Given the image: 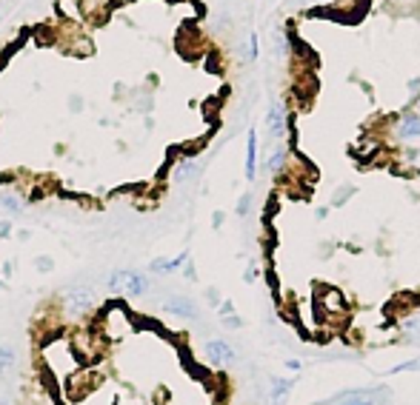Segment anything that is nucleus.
Returning <instances> with one entry per match:
<instances>
[{
  "label": "nucleus",
  "mask_w": 420,
  "mask_h": 405,
  "mask_svg": "<svg viewBox=\"0 0 420 405\" xmlns=\"http://www.w3.org/2000/svg\"><path fill=\"white\" fill-rule=\"evenodd\" d=\"M109 291L117 294V297H143L149 291V277L140 274V272H129V268H117V272L109 274Z\"/></svg>",
  "instance_id": "1"
},
{
  "label": "nucleus",
  "mask_w": 420,
  "mask_h": 405,
  "mask_svg": "<svg viewBox=\"0 0 420 405\" xmlns=\"http://www.w3.org/2000/svg\"><path fill=\"white\" fill-rule=\"evenodd\" d=\"M263 126H266V138H269L272 143H280V140L286 138V131L291 128V114H289V109H286L283 100H272V103H269Z\"/></svg>",
  "instance_id": "2"
},
{
  "label": "nucleus",
  "mask_w": 420,
  "mask_h": 405,
  "mask_svg": "<svg viewBox=\"0 0 420 405\" xmlns=\"http://www.w3.org/2000/svg\"><path fill=\"white\" fill-rule=\"evenodd\" d=\"M63 303H66L69 314L80 317V314H89L98 305V291L89 288V286H69L66 294H63Z\"/></svg>",
  "instance_id": "3"
},
{
  "label": "nucleus",
  "mask_w": 420,
  "mask_h": 405,
  "mask_svg": "<svg viewBox=\"0 0 420 405\" xmlns=\"http://www.w3.org/2000/svg\"><path fill=\"white\" fill-rule=\"evenodd\" d=\"M392 138L398 140H417L420 138V114L414 109H406L392 117Z\"/></svg>",
  "instance_id": "4"
},
{
  "label": "nucleus",
  "mask_w": 420,
  "mask_h": 405,
  "mask_svg": "<svg viewBox=\"0 0 420 405\" xmlns=\"http://www.w3.org/2000/svg\"><path fill=\"white\" fill-rule=\"evenodd\" d=\"M160 308L166 314H172V317H181V320H195L197 314H200L197 303L192 297H186V294H169V297L160 303Z\"/></svg>",
  "instance_id": "5"
},
{
  "label": "nucleus",
  "mask_w": 420,
  "mask_h": 405,
  "mask_svg": "<svg viewBox=\"0 0 420 405\" xmlns=\"http://www.w3.org/2000/svg\"><path fill=\"white\" fill-rule=\"evenodd\" d=\"M258 168H261V138H258V128H249L246 134V163H243V174L246 180L258 177Z\"/></svg>",
  "instance_id": "6"
},
{
  "label": "nucleus",
  "mask_w": 420,
  "mask_h": 405,
  "mask_svg": "<svg viewBox=\"0 0 420 405\" xmlns=\"http://www.w3.org/2000/svg\"><path fill=\"white\" fill-rule=\"evenodd\" d=\"M383 399H386V391L366 388V391H346L341 397H334L332 405H381Z\"/></svg>",
  "instance_id": "7"
},
{
  "label": "nucleus",
  "mask_w": 420,
  "mask_h": 405,
  "mask_svg": "<svg viewBox=\"0 0 420 405\" xmlns=\"http://www.w3.org/2000/svg\"><path fill=\"white\" fill-rule=\"evenodd\" d=\"M206 359L212 366H218V369H223V366H232L235 359H237V354H235V348L226 343V340H209L206 343Z\"/></svg>",
  "instance_id": "8"
},
{
  "label": "nucleus",
  "mask_w": 420,
  "mask_h": 405,
  "mask_svg": "<svg viewBox=\"0 0 420 405\" xmlns=\"http://www.w3.org/2000/svg\"><path fill=\"white\" fill-rule=\"evenodd\" d=\"M200 171H203V163H200V160L183 157V160H178V163L172 166V183H181V186L195 183V180L200 177Z\"/></svg>",
  "instance_id": "9"
},
{
  "label": "nucleus",
  "mask_w": 420,
  "mask_h": 405,
  "mask_svg": "<svg viewBox=\"0 0 420 405\" xmlns=\"http://www.w3.org/2000/svg\"><path fill=\"white\" fill-rule=\"evenodd\" d=\"M186 260H192L189 251H181L175 257H157V260L149 263V272L152 274H172V272H178V268L186 265Z\"/></svg>",
  "instance_id": "10"
},
{
  "label": "nucleus",
  "mask_w": 420,
  "mask_h": 405,
  "mask_svg": "<svg viewBox=\"0 0 420 405\" xmlns=\"http://www.w3.org/2000/svg\"><path fill=\"white\" fill-rule=\"evenodd\" d=\"M286 163H289V146L280 140V143H275V149L263 157V171H266V174H280V171L286 168Z\"/></svg>",
  "instance_id": "11"
},
{
  "label": "nucleus",
  "mask_w": 420,
  "mask_h": 405,
  "mask_svg": "<svg viewBox=\"0 0 420 405\" xmlns=\"http://www.w3.org/2000/svg\"><path fill=\"white\" fill-rule=\"evenodd\" d=\"M289 397H291V380H286V377H272L269 405H286Z\"/></svg>",
  "instance_id": "12"
},
{
  "label": "nucleus",
  "mask_w": 420,
  "mask_h": 405,
  "mask_svg": "<svg viewBox=\"0 0 420 405\" xmlns=\"http://www.w3.org/2000/svg\"><path fill=\"white\" fill-rule=\"evenodd\" d=\"M0 208H4L9 217H20L26 211V200L20 194H12V192H0Z\"/></svg>",
  "instance_id": "13"
},
{
  "label": "nucleus",
  "mask_w": 420,
  "mask_h": 405,
  "mask_svg": "<svg viewBox=\"0 0 420 405\" xmlns=\"http://www.w3.org/2000/svg\"><path fill=\"white\" fill-rule=\"evenodd\" d=\"M400 334L409 343H420V314H412V317L400 320Z\"/></svg>",
  "instance_id": "14"
},
{
  "label": "nucleus",
  "mask_w": 420,
  "mask_h": 405,
  "mask_svg": "<svg viewBox=\"0 0 420 405\" xmlns=\"http://www.w3.org/2000/svg\"><path fill=\"white\" fill-rule=\"evenodd\" d=\"M258 58H261V37H258V32H249L246 43H243V60L255 63Z\"/></svg>",
  "instance_id": "15"
},
{
  "label": "nucleus",
  "mask_w": 420,
  "mask_h": 405,
  "mask_svg": "<svg viewBox=\"0 0 420 405\" xmlns=\"http://www.w3.org/2000/svg\"><path fill=\"white\" fill-rule=\"evenodd\" d=\"M272 52H275L277 58H286V55L291 52V43H289V34H286L283 29H275V32H272Z\"/></svg>",
  "instance_id": "16"
},
{
  "label": "nucleus",
  "mask_w": 420,
  "mask_h": 405,
  "mask_svg": "<svg viewBox=\"0 0 420 405\" xmlns=\"http://www.w3.org/2000/svg\"><path fill=\"white\" fill-rule=\"evenodd\" d=\"M18 359V351L9 345V343H0V374H6Z\"/></svg>",
  "instance_id": "17"
},
{
  "label": "nucleus",
  "mask_w": 420,
  "mask_h": 405,
  "mask_svg": "<svg viewBox=\"0 0 420 405\" xmlns=\"http://www.w3.org/2000/svg\"><path fill=\"white\" fill-rule=\"evenodd\" d=\"M34 272H37V274H52V272H55V260L46 257V254L34 257Z\"/></svg>",
  "instance_id": "18"
},
{
  "label": "nucleus",
  "mask_w": 420,
  "mask_h": 405,
  "mask_svg": "<svg viewBox=\"0 0 420 405\" xmlns=\"http://www.w3.org/2000/svg\"><path fill=\"white\" fill-rule=\"evenodd\" d=\"M406 371H420V357L409 359V363H400V366H392L386 374H406Z\"/></svg>",
  "instance_id": "19"
},
{
  "label": "nucleus",
  "mask_w": 420,
  "mask_h": 405,
  "mask_svg": "<svg viewBox=\"0 0 420 405\" xmlns=\"http://www.w3.org/2000/svg\"><path fill=\"white\" fill-rule=\"evenodd\" d=\"M235 211H237V217H246V214L251 211V194H249V192H246V194H240V200H237V208H235Z\"/></svg>",
  "instance_id": "20"
},
{
  "label": "nucleus",
  "mask_w": 420,
  "mask_h": 405,
  "mask_svg": "<svg viewBox=\"0 0 420 405\" xmlns=\"http://www.w3.org/2000/svg\"><path fill=\"white\" fill-rule=\"evenodd\" d=\"M12 234H15L12 220H9V217H0V240H9Z\"/></svg>",
  "instance_id": "21"
},
{
  "label": "nucleus",
  "mask_w": 420,
  "mask_h": 405,
  "mask_svg": "<svg viewBox=\"0 0 420 405\" xmlns=\"http://www.w3.org/2000/svg\"><path fill=\"white\" fill-rule=\"evenodd\" d=\"M83 109H86V100H83V95H69V112L80 114Z\"/></svg>",
  "instance_id": "22"
},
{
  "label": "nucleus",
  "mask_w": 420,
  "mask_h": 405,
  "mask_svg": "<svg viewBox=\"0 0 420 405\" xmlns=\"http://www.w3.org/2000/svg\"><path fill=\"white\" fill-rule=\"evenodd\" d=\"M329 4H334V0H298V6H303V9H317V6H329Z\"/></svg>",
  "instance_id": "23"
},
{
  "label": "nucleus",
  "mask_w": 420,
  "mask_h": 405,
  "mask_svg": "<svg viewBox=\"0 0 420 405\" xmlns=\"http://www.w3.org/2000/svg\"><path fill=\"white\" fill-rule=\"evenodd\" d=\"M223 326L235 331V328H240V326H243V320H240V317H237V314L232 311V314H226V317H223Z\"/></svg>",
  "instance_id": "24"
},
{
  "label": "nucleus",
  "mask_w": 420,
  "mask_h": 405,
  "mask_svg": "<svg viewBox=\"0 0 420 405\" xmlns=\"http://www.w3.org/2000/svg\"><path fill=\"white\" fill-rule=\"evenodd\" d=\"M352 192H355L352 186H346V189H341L338 194H334V197H332V206H343V200H346V197H349Z\"/></svg>",
  "instance_id": "25"
},
{
  "label": "nucleus",
  "mask_w": 420,
  "mask_h": 405,
  "mask_svg": "<svg viewBox=\"0 0 420 405\" xmlns=\"http://www.w3.org/2000/svg\"><path fill=\"white\" fill-rule=\"evenodd\" d=\"M183 277H186L189 283L197 280V272H195V263H192V260H186V265H183Z\"/></svg>",
  "instance_id": "26"
},
{
  "label": "nucleus",
  "mask_w": 420,
  "mask_h": 405,
  "mask_svg": "<svg viewBox=\"0 0 420 405\" xmlns=\"http://www.w3.org/2000/svg\"><path fill=\"white\" fill-rule=\"evenodd\" d=\"M258 277H261V268H258V265H249L246 274H243V280H246V283H255Z\"/></svg>",
  "instance_id": "27"
},
{
  "label": "nucleus",
  "mask_w": 420,
  "mask_h": 405,
  "mask_svg": "<svg viewBox=\"0 0 420 405\" xmlns=\"http://www.w3.org/2000/svg\"><path fill=\"white\" fill-rule=\"evenodd\" d=\"M206 300H209V305H221V294H218V288H206Z\"/></svg>",
  "instance_id": "28"
},
{
  "label": "nucleus",
  "mask_w": 420,
  "mask_h": 405,
  "mask_svg": "<svg viewBox=\"0 0 420 405\" xmlns=\"http://www.w3.org/2000/svg\"><path fill=\"white\" fill-rule=\"evenodd\" d=\"M0 272H4V280H12V272H15V263H12V260H6V263H4V268H0Z\"/></svg>",
  "instance_id": "29"
},
{
  "label": "nucleus",
  "mask_w": 420,
  "mask_h": 405,
  "mask_svg": "<svg viewBox=\"0 0 420 405\" xmlns=\"http://www.w3.org/2000/svg\"><path fill=\"white\" fill-rule=\"evenodd\" d=\"M218 311H221V317H226V314H232V311H235V305H232V300H223V303L218 305Z\"/></svg>",
  "instance_id": "30"
},
{
  "label": "nucleus",
  "mask_w": 420,
  "mask_h": 405,
  "mask_svg": "<svg viewBox=\"0 0 420 405\" xmlns=\"http://www.w3.org/2000/svg\"><path fill=\"white\" fill-rule=\"evenodd\" d=\"M406 160L414 163V166H420V149H409V152H406Z\"/></svg>",
  "instance_id": "31"
},
{
  "label": "nucleus",
  "mask_w": 420,
  "mask_h": 405,
  "mask_svg": "<svg viewBox=\"0 0 420 405\" xmlns=\"http://www.w3.org/2000/svg\"><path fill=\"white\" fill-rule=\"evenodd\" d=\"M223 220H226V214H223V211H215V214H212V226L221 229V226H223Z\"/></svg>",
  "instance_id": "32"
},
{
  "label": "nucleus",
  "mask_w": 420,
  "mask_h": 405,
  "mask_svg": "<svg viewBox=\"0 0 420 405\" xmlns=\"http://www.w3.org/2000/svg\"><path fill=\"white\" fill-rule=\"evenodd\" d=\"M286 369H289V371H295V374H298V371L303 369V363H301V359H289V363H286Z\"/></svg>",
  "instance_id": "33"
},
{
  "label": "nucleus",
  "mask_w": 420,
  "mask_h": 405,
  "mask_svg": "<svg viewBox=\"0 0 420 405\" xmlns=\"http://www.w3.org/2000/svg\"><path fill=\"white\" fill-rule=\"evenodd\" d=\"M409 92H412V95L420 92V77H412V80H409Z\"/></svg>",
  "instance_id": "34"
},
{
  "label": "nucleus",
  "mask_w": 420,
  "mask_h": 405,
  "mask_svg": "<svg viewBox=\"0 0 420 405\" xmlns=\"http://www.w3.org/2000/svg\"><path fill=\"white\" fill-rule=\"evenodd\" d=\"M412 109L420 114V92H414V95H412Z\"/></svg>",
  "instance_id": "35"
},
{
  "label": "nucleus",
  "mask_w": 420,
  "mask_h": 405,
  "mask_svg": "<svg viewBox=\"0 0 420 405\" xmlns=\"http://www.w3.org/2000/svg\"><path fill=\"white\" fill-rule=\"evenodd\" d=\"M15 234H18V240H23V243L32 240V232H26V229H20V232H15Z\"/></svg>",
  "instance_id": "36"
},
{
  "label": "nucleus",
  "mask_w": 420,
  "mask_h": 405,
  "mask_svg": "<svg viewBox=\"0 0 420 405\" xmlns=\"http://www.w3.org/2000/svg\"><path fill=\"white\" fill-rule=\"evenodd\" d=\"M326 214H329V208H317V211H315L317 220H326Z\"/></svg>",
  "instance_id": "37"
},
{
  "label": "nucleus",
  "mask_w": 420,
  "mask_h": 405,
  "mask_svg": "<svg viewBox=\"0 0 420 405\" xmlns=\"http://www.w3.org/2000/svg\"><path fill=\"white\" fill-rule=\"evenodd\" d=\"M0 291H6V280L4 277H0Z\"/></svg>",
  "instance_id": "38"
}]
</instances>
